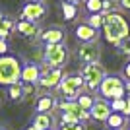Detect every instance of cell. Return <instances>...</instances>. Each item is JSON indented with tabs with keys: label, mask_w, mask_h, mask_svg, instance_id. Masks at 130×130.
Here are the masks:
<instances>
[{
	"label": "cell",
	"mask_w": 130,
	"mask_h": 130,
	"mask_svg": "<svg viewBox=\"0 0 130 130\" xmlns=\"http://www.w3.org/2000/svg\"><path fill=\"white\" fill-rule=\"evenodd\" d=\"M122 115L126 119L130 117V97H124V109H122Z\"/></svg>",
	"instance_id": "f546056e"
},
{
	"label": "cell",
	"mask_w": 130,
	"mask_h": 130,
	"mask_svg": "<svg viewBox=\"0 0 130 130\" xmlns=\"http://www.w3.org/2000/svg\"><path fill=\"white\" fill-rule=\"evenodd\" d=\"M25 130H37V128H35V126H27Z\"/></svg>",
	"instance_id": "e575fe53"
},
{
	"label": "cell",
	"mask_w": 130,
	"mask_h": 130,
	"mask_svg": "<svg viewBox=\"0 0 130 130\" xmlns=\"http://www.w3.org/2000/svg\"><path fill=\"white\" fill-rule=\"evenodd\" d=\"M2 20H4V14H2V12H0V22H2Z\"/></svg>",
	"instance_id": "8d00e7d4"
},
{
	"label": "cell",
	"mask_w": 130,
	"mask_h": 130,
	"mask_svg": "<svg viewBox=\"0 0 130 130\" xmlns=\"http://www.w3.org/2000/svg\"><path fill=\"white\" fill-rule=\"evenodd\" d=\"M6 97L10 99V101H16V103H20L23 99V87L22 84L18 82V84H12V86L6 87Z\"/></svg>",
	"instance_id": "d6986e66"
},
{
	"label": "cell",
	"mask_w": 130,
	"mask_h": 130,
	"mask_svg": "<svg viewBox=\"0 0 130 130\" xmlns=\"http://www.w3.org/2000/svg\"><path fill=\"white\" fill-rule=\"evenodd\" d=\"M87 14H101L103 10V0H86L84 2Z\"/></svg>",
	"instance_id": "7402d4cb"
},
{
	"label": "cell",
	"mask_w": 130,
	"mask_h": 130,
	"mask_svg": "<svg viewBox=\"0 0 130 130\" xmlns=\"http://www.w3.org/2000/svg\"><path fill=\"white\" fill-rule=\"evenodd\" d=\"M74 33H76V41H80V43H97V39H99V31L89 27L86 22L78 23Z\"/></svg>",
	"instance_id": "4fadbf2b"
},
{
	"label": "cell",
	"mask_w": 130,
	"mask_h": 130,
	"mask_svg": "<svg viewBox=\"0 0 130 130\" xmlns=\"http://www.w3.org/2000/svg\"><path fill=\"white\" fill-rule=\"evenodd\" d=\"M80 2H86V0H80Z\"/></svg>",
	"instance_id": "ab89813d"
},
{
	"label": "cell",
	"mask_w": 130,
	"mask_h": 130,
	"mask_svg": "<svg viewBox=\"0 0 130 130\" xmlns=\"http://www.w3.org/2000/svg\"><path fill=\"white\" fill-rule=\"evenodd\" d=\"M56 95L45 91L43 95H39L37 101H35V113H53L56 111Z\"/></svg>",
	"instance_id": "9a60e30c"
},
{
	"label": "cell",
	"mask_w": 130,
	"mask_h": 130,
	"mask_svg": "<svg viewBox=\"0 0 130 130\" xmlns=\"http://www.w3.org/2000/svg\"><path fill=\"white\" fill-rule=\"evenodd\" d=\"M47 12H49V8H47V4H45V2H39V0H29V2H25V4H23L22 12H20V20H25V22L37 23L39 20H43V18L47 16Z\"/></svg>",
	"instance_id": "52a82bcc"
},
{
	"label": "cell",
	"mask_w": 130,
	"mask_h": 130,
	"mask_svg": "<svg viewBox=\"0 0 130 130\" xmlns=\"http://www.w3.org/2000/svg\"><path fill=\"white\" fill-rule=\"evenodd\" d=\"M124 93L126 97H130V82H124Z\"/></svg>",
	"instance_id": "d6a6232c"
},
{
	"label": "cell",
	"mask_w": 130,
	"mask_h": 130,
	"mask_svg": "<svg viewBox=\"0 0 130 130\" xmlns=\"http://www.w3.org/2000/svg\"><path fill=\"white\" fill-rule=\"evenodd\" d=\"M0 105H2V101H0Z\"/></svg>",
	"instance_id": "b9f144b4"
},
{
	"label": "cell",
	"mask_w": 130,
	"mask_h": 130,
	"mask_svg": "<svg viewBox=\"0 0 130 130\" xmlns=\"http://www.w3.org/2000/svg\"><path fill=\"white\" fill-rule=\"evenodd\" d=\"M4 54H8V43L0 39V56H4Z\"/></svg>",
	"instance_id": "4dcf8cb0"
},
{
	"label": "cell",
	"mask_w": 130,
	"mask_h": 130,
	"mask_svg": "<svg viewBox=\"0 0 130 130\" xmlns=\"http://www.w3.org/2000/svg\"><path fill=\"white\" fill-rule=\"evenodd\" d=\"M14 27H16V20H14V18H10V16H4V20L0 22V39H2V41H6V39H8V35L14 31Z\"/></svg>",
	"instance_id": "ffe728a7"
},
{
	"label": "cell",
	"mask_w": 130,
	"mask_h": 130,
	"mask_svg": "<svg viewBox=\"0 0 130 130\" xmlns=\"http://www.w3.org/2000/svg\"><path fill=\"white\" fill-rule=\"evenodd\" d=\"M0 130H6V128H4V126H0Z\"/></svg>",
	"instance_id": "74e56055"
},
{
	"label": "cell",
	"mask_w": 130,
	"mask_h": 130,
	"mask_svg": "<svg viewBox=\"0 0 130 130\" xmlns=\"http://www.w3.org/2000/svg\"><path fill=\"white\" fill-rule=\"evenodd\" d=\"M22 87H23V99L22 101H29V99L35 97L37 91H39L37 84H22Z\"/></svg>",
	"instance_id": "cb8c5ba5"
},
{
	"label": "cell",
	"mask_w": 130,
	"mask_h": 130,
	"mask_svg": "<svg viewBox=\"0 0 130 130\" xmlns=\"http://www.w3.org/2000/svg\"><path fill=\"white\" fill-rule=\"evenodd\" d=\"M31 126H35L37 130H56V119L53 113H35Z\"/></svg>",
	"instance_id": "5bb4252c"
},
{
	"label": "cell",
	"mask_w": 130,
	"mask_h": 130,
	"mask_svg": "<svg viewBox=\"0 0 130 130\" xmlns=\"http://www.w3.org/2000/svg\"><path fill=\"white\" fill-rule=\"evenodd\" d=\"M74 122H80L76 115L72 113H60V124H74Z\"/></svg>",
	"instance_id": "4316f807"
},
{
	"label": "cell",
	"mask_w": 130,
	"mask_h": 130,
	"mask_svg": "<svg viewBox=\"0 0 130 130\" xmlns=\"http://www.w3.org/2000/svg\"><path fill=\"white\" fill-rule=\"evenodd\" d=\"M22 37L25 39H37L39 33H41V27L39 23H33V22H25V20H18L16 22V27H14Z\"/></svg>",
	"instance_id": "2e32d148"
},
{
	"label": "cell",
	"mask_w": 130,
	"mask_h": 130,
	"mask_svg": "<svg viewBox=\"0 0 130 130\" xmlns=\"http://www.w3.org/2000/svg\"><path fill=\"white\" fill-rule=\"evenodd\" d=\"M76 58L82 64H91V62H99L101 58V47L99 43H80L76 51Z\"/></svg>",
	"instance_id": "ba28073f"
},
{
	"label": "cell",
	"mask_w": 130,
	"mask_h": 130,
	"mask_svg": "<svg viewBox=\"0 0 130 130\" xmlns=\"http://www.w3.org/2000/svg\"><path fill=\"white\" fill-rule=\"evenodd\" d=\"M58 130H87L84 122H74V124H60Z\"/></svg>",
	"instance_id": "83f0119b"
},
{
	"label": "cell",
	"mask_w": 130,
	"mask_h": 130,
	"mask_svg": "<svg viewBox=\"0 0 130 130\" xmlns=\"http://www.w3.org/2000/svg\"><path fill=\"white\" fill-rule=\"evenodd\" d=\"M120 78L124 82H130V58L122 64V72H120Z\"/></svg>",
	"instance_id": "f1b7e54d"
},
{
	"label": "cell",
	"mask_w": 130,
	"mask_h": 130,
	"mask_svg": "<svg viewBox=\"0 0 130 130\" xmlns=\"http://www.w3.org/2000/svg\"><path fill=\"white\" fill-rule=\"evenodd\" d=\"M66 2H68V4H72V6H78V4H80V0H66Z\"/></svg>",
	"instance_id": "836d02e7"
},
{
	"label": "cell",
	"mask_w": 130,
	"mask_h": 130,
	"mask_svg": "<svg viewBox=\"0 0 130 130\" xmlns=\"http://www.w3.org/2000/svg\"><path fill=\"white\" fill-rule=\"evenodd\" d=\"M39 2H43V0H39Z\"/></svg>",
	"instance_id": "60d3db41"
},
{
	"label": "cell",
	"mask_w": 130,
	"mask_h": 130,
	"mask_svg": "<svg viewBox=\"0 0 130 130\" xmlns=\"http://www.w3.org/2000/svg\"><path fill=\"white\" fill-rule=\"evenodd\" d=\"M39 41L43 45H56V43H64L66 41V29L62 25H49L41 29L39 33Z\"/></svg>",
	"instance_id": "9c48e42d"
},
{
	"label": "cell",
	"mask_w": 130,
	"mask_h": 130,
	"mask_svg": "<svg viewBox=\"0 0 130 130\" xmlns=\"http://www.w3.org/2000/svg\"><path fill=\"white\" fill-rule=\"evenodd\" d=\"M95 99H97V95L95 93H80L76 97V103H78V107L80 109H84V111H89V109L93 107V103H95Z\"/></svg>",
	"instance_id": "ac0fdd59"
},
{
	"label": "cell",
	"mask_w": 130,
	"mask_h": 130,
	"mask_svg": "<svg viewBox=\"0 0 130 130\" xmlns=\"http://www.w3.org/2000/svg\"><path fill=\"white\" fill-rule=\"evenodd\" d=\"M95 93H97V97L105 99V101L122 99L124 97V80L120 78V74H107L101 80Z\"/></svg>",
	"instance_id": "3957f363"
},
{
	"label": "cell",
	"mask_w": 130,
	"mask_h": 130,
	"mask_svg": "<svg viewBox=\"0 0 130 130\" xmlns=\"http://www.w3.org/2000/svg\"><path fill=\"white\" fill-rule=\"evenodd\" d=\"M109 107H111V113H122V109H124V97L109 101Z\"/></svg>",
	"instance_id": "484cf974"
},
{
	"label": "cell",
	"mask_w": 130,
	"mask_h": 130,
	"mask_svg": "<svg viewBox=\"0 0 130 130\" xmlns=\"http://www.w3.org/2000/svg\"><path fill=\"white\" fill-rule=\"evenodd\" d=\"M117 130H124V128H117Z\"/></svg>",
	"instance_id": "f35d334b"
},
{
	"label": "cell",
	"mask_w": 130,
	"mask_h": 130,
	"mask_svg": "<svg viewBox=\"0 0 130 130\" xmlns=\"http://www.w3.org/2000/svg\"><path fill=\"white\" fill-rule=\"evenodd\" d=\"M84 89H86V84H84V80L78 72L64 74V78L60 80L58 87H56L60 97H64L62 101H76V97L80 93H84Z\"/></svg>",
	"instance_id": "277c9868"
},
{
	"label": "cell",
	"mask_w": 130,
	"mask_h": 130,
	"mask_svg": "<svg viewBox=\"0 0 130 130\" xmlns=\"http://www.w3.org/2000/svg\"><path fill=\"white\" fill-rule=\"evenodd\" d=\"M62 78H64V70L62 68H51L47 74H41V78L37 82V87L39 89H45V91L56 89Z\"/></svg>",
	"instance_id": "30bf717a"
},
{
	"label": "cell",
	"mask_w": 130,
	"mask_h": 130,
	"mask_svg": "<svg viewBox=\"0 0 130 130\" xmlns=\"http://www.w3.org/2000/svg\"><path fill=\"white\" fill-rule=\"evenodd\" d=\"M60 10H62V18H64L66 22H72V20L78 16V6L68 4L66 0L62 2V4H60Z\"/></svg>",
	"instance_id": "44dd1931"
},
{
	"label": "cell",
	"mask_w": 130,
	"mask_h": 130,
	"mask_svg": "<svg viewBox=\"0 0 130 130\" xmlns=\"http://www.w3.org/2000/svg\"><path fill=\"white\" fill-rule=\"evenodd\" d=\"M117 53L124 54V56H128V58H130V35L124 39V41H120V43L117 45Z\"/></svg>",
	"instance_id": "d4e9b609"
},
{
	"label": "cell",
	"mask_w": 130,
	"mask_h": 130,
	"mask_svg": "<svg viewBox=\"0 0 130 130\" xmlns=\"http://www.w3.org/2000/svg\"><path fill=\"white\" fill-rule=\"evenodd\" d=\"M86 23L89 27H93V29L101 31V25H103V14H89L87 20H86Z\"/></svg>",
	"instance_id": "603a6c76"
},
{
	"label": "cell",
	"mask_w": 130,
	"mask_h": 130,
	"mask_svg": "<svg viewBox=\"0 0 130 130\" xmlns=\"http://www.w3.org/2000/svg\"><path fill=\"white\" fill-rule=\"evenodd\" d=\"M22 58L16 54H4L0 56V87H8L20 82L22 74Z\"/></svg>",
	"instance_id": "7a4b0ae2"
},
{
	"label": "cell",
	"mask_w": 130,
	"mask_h": 130,
	"mask_svg": "<svg viewBox=\"0 0 130 130\" xmlns=\"http://www.w3.org/2000/svg\"><path fill=\"white\" fill-rule=\"evenodd\" d=\"M78 74L82 76V80L86 84V89L95 93L99 84H101V80L107 76V70H105V66L101 62H91V64H84Z\"/></svg>",
	"instance_id": "8992f818"
},
{
	"label": "cell",
	"mask_w": 130,
	"mask_h": 130,
	"mask_svg": "<svg viewBox=\"0 0 130 130\" xmlns=\"http://www.w3.org/2000/svg\"><path fill=\"white\" fill-rule=\"evenodd\" d=\"M126 124H128V128H130V117H128V119H126Z\"/></svg>",
	"instance_id": "d590c367"
},
{
	"label": "cell",
	"mask_w": 130,
	"mask_h": 130,
	"mask_svg": "<svg viewBox=\"0 0 130 130\" xmlns=\"http://www.w3.org/2000/svg\"><path fill=\"white\" fill-rule=\"evenodd\" d=\"M101 31H103V37L109 45H117L120 41H124L130 35V23L119 10L117 12H109L103 14V25H101Z\"/></svg>",
	"instance_id": "6da1fadb"
},
{
	"label": "cell",
	"mask_w": 130,
	"mask_h": 130,
	"mask_svg": "<svg viewBox=\"0 0 130 130\" xmlns=\"http://www.w3.org/2000/svg\"><path fill=\"white\" fill-rule=\"evenodd\" d=\"M109 115H111L109 101L97 97V99H95V103H93V107L89 109V117H91V120H95V122H103V124H105V120L109 119Z\"/></svg>",
	"instance_id": "7c38bea8"
},
{
	"label": "cell",
	"mask_w": 130,
	"mask_h": 130,
	"mask_svg": "<svg viewBox=\"0 0 130 130\" xmlns=\"http://www.w3.org/2000/svg\"><path fill=\"white\" fill-rule=\"evenodd\" d=\"M70 60V49L64 43L56 45H45L43 49V64L49 68H64Z\"/></svg>",
	"instance_id": "5b68a950"
},
{
	"label": "cell",
	"mask_w": 130,
	"mask_h": 130,
	"mask_svg": "<svg viewBox=\"0 0 130 130\" xmlns=\"http://www.w3.org/2000/svg\"><path fill=\"white\" fill-rule=\"evenodd\" d=\"M41 78V66L37 62H23L22 74H20V84H37Z\"/></svg>",
	"instance_id": "8fae6325"
},
{
	"label": "cell",
	"mask_w": 130,
	"mask_h": 130,
	"mask_svg": "<svg viewBox=\"0 0 130 130\" xmlns=\"http://www.w3.org/2000/svg\"><path fill=\"white\" fill-rule=\"evenodd\" d=\"M119 6H120V10L130 12V0H119Z\"/></svg>",
	"instance_id": "1f68e13d"
},
{
	"label": "cell",
	"mask_w": 130,
	"mask_h": 130,
	"mask_svg": "<svg viewBox=\"0 0 130 130\" xmlns=\"http://www.w3.org/2000/svg\"><path fill=\"white\" fill-rule=\"evenodd\" d=\"M126 124V117L122 113H111L109 119L105 120V126L107 130H117V128H124Z\"/></svg>",
	"instance_id": "e0dca14e"
}]
</instances>
